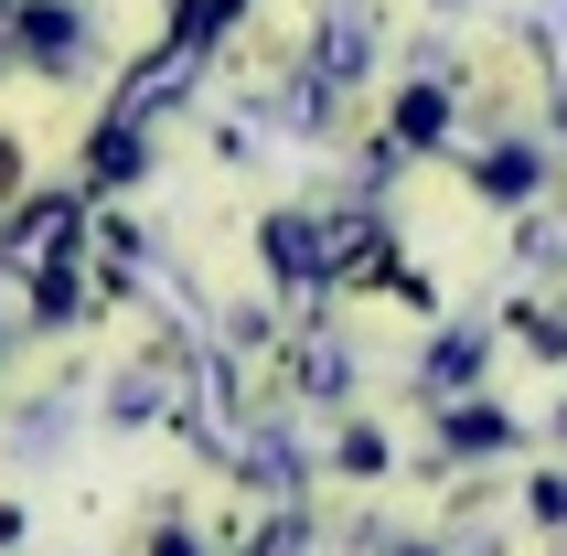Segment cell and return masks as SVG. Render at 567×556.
Instances as JSON below:
<instances>
[{
  "mask_svg": "<svg viewBox=\"0 0 567 556\" xmlns=\"http://www.w3.org/2000/svg\"><path fill=\"white\" fill-rule=\"evenodd\" d=\"M472 364H482V332H450L440 353H429V397H461V385H472Z\"/></svg>",
  "mask_w": 567,
  "mask_h": 556,
  "instance_id": "7",
  "label": "cell"
},
{
  "mask_svg": "<svg viewBox=\"0 0 567 556\" xmlns=\"http://www.w3.org/2000/svg\"><path fill=\"white\" fill-rule=\"evenodd\" d=\"M268 257H279V278H300V289H311V278L332 268V236H321L311 215H279V225H268Z\"/></svg>",
  "mask_w": 567,
  "mask_h": 556,
  "instance_id": "3",
  "label": "cell"
},
{
  "mask_svg": "<svg viewBox=\"0 0 567 556\" xmlns=\"http://www.w3.org/2000/svg\"><path fill=\"white\" fill-rule=\"evenodd\" d=\"M504 439V406H450V450H493Z\"/></svg>",
  "mask_w": 567,
  "mask_h": 556,
  "instance_id": "8",
  "label": "cell"
},
{
  "mask_svg": "<svg viewBox=\"0 0 567 556\" xmlns=\"http://www.w3.org/2000/svg\"><path fill=\"white\" fill-rule=\"evenodd\" d=\"M450 140V96L440 86H408L396 96V151H440Z\"/></svg>",
  "mask_w": 567,
  "mask_h": 556,
  "instance_id": "4",
  "label": "cell"
},
{
  "mask_svg": "<svg viewBox=\"0 0 567 556\" xmlns=\"http://www.w3.org/2000/svg\"><path fill=\"white\" fill-rule=\"evenodd\" d=\"M151 556H204V546H193V535H151Z\"/></svg>",
  "mask_w": 567,
  "mask_h": 556,
  "instance_id": "10",
  "label": "cell"
},
{
  "mask_svg": "<svg viewBox=\"0 0 567 556\" xmlns=\"http://www.w3.org/2000/svg\"><path fill=\"white\" fill-rule=\"evenodd\" d=\"M11 43H22V54H43V64H64V43H75V11H64V0H32L22 22H11Z\"/></svg>",
  "mask_w": 567,
  "mask_h": 556,
  "instance_id": "5",
  "label": "cell"
},
{
  "mask_svg": "<svg viewBox=\"0 0 567 556\" xmlns=\"http://www.w3.org/2000/svg\"><path fill=\"white\" fill-rule=\"evenodd\" d=\"M482 193H536V151H493L482 161Z\"/></svg>",
  "mask_w": 567,
  "mask_h": 556,
  "instance_id": "9",
  "label": "cell"
},
{
  "mask_svg": "<svg viewBox=\"0 0 567 556\" xmlns=\"http://www.w3.org/2000/svg\"><path fill=\"white\" fill-rule=\"evenodd\" d=\"M151 172V140H140V119H107L96 128V151H86V183L107 193V183H140Z\"/></svg>",
  "mask_w": 567,
  "mask_h": 556,
  "instance_id": "2",
  "label": "cell"
},
{
  "mask_svg": "<svg viewBox=\"0 0 567 556\" xmlns=\"http://www.w3.org/2000/svg\"><path fill=\"white\" fill-rule=\"evenodd\" d=\"M64 236H75V204H32L22 225H11V236H0V257H11V268H64Z\"/></svg>",
  "mask_w": 567,
  "mask_h": 556,
  "instance_id": "1",
  "label": "cell"
},
{
  "mask_svg": "<svg viewBox=\"0 0 567 556\" xmlns=\"http://www.w3.org/2000/svg\"><path fill=\"white\" fill-rule=\"evenodd\" d=\"M236 11H247V0H183V11H172V43H183V54H204Z\"/></svg>",
  "mask_w": 567,
  "mask_h": 556,
  "instance_id": "6",
  "label": "cell"
}]
</instances>
